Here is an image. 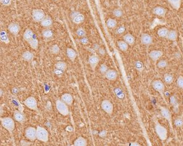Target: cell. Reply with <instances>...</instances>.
Segmentation results:
<instances>
[{"label":"cell","instance_id":"cell-27","mask_svg":"<svg viewBox=\"0 0 183 146\" xmlns=\"http://www.w3.org/2000/svg\"><path fill=\"white\" fill-rule=\"evenodd\" d=\"M177 34L175 30H170L166 38L171 41H175L177 39Z\"/></svg>","mask_w":183,"mask_h":146},{"label":"cell","instance_id":"cell-37","mask_svg":"<svg viewBox=\"0 0 183 146\" xmlns=\"http://www.w3.org/2000/svg\"><path fill=\"white\" fill-rule=\"evenodd\" d=\"M174 123L176 127H181L183 126V119L181 118H177L175 120Z\"/></svg>","mask_w":183,"mask_h":146},{"label":"cell","instance_id":"cell-36","mask_svg":"<svg viewBox=\"0 0 183 146\" xmlns=\"http://www.w3.org/2000/svg\"><path fill=\"white\" fill-rule=\"evenodd\" d=\"M1 40L2 41L8 43H9V38L6 35V33L4 31H1Z\"/></svg>","mask_w":183,"mask_h":146},{"label":"cell","instance_id":"cell-41","mask_svg":"<svg viewBox=\"0 0 183 146\" xmlns=\"http://www.w3.org/2000/svg\"><path fill=\"white\" fill-rule=\"evenodd\" d=\"M167 65H168L167 62H166L165 60H161V61H160L158 62L157 66L160 68H165V67H166V66H167Z\"/></svg>","mask_w":183,"mask_h":146},{"label":"cell","instance_id":"cell-30","mask_svg":"<svg viewBox=\"0 0 183 146\" xmlns=\"http://www.w3.org/2000/svg\"><path fill=\"white\" fill-rule=\"evenodd\" d=\"M42 34L43 36L45 38H47V39L50 38H51L53 36L52 31L48 28H46L44 30H43Z\"/></svg>","mask_w":183,"mask_h":146},{"label":"cell","instance_id":"cell-21","mask_svg":"<svg viewBox=\"0 0 183 146\" xmlns=\"http://www.w3.org/2000/svg\"><path fill=\"white\" fill-rule=\"evenodd\" d=\"M161 115L163 118H166V120H170L171 118V115L170 112L168 110V109L165 107H161Z\"/></svg>","mask_w":183,"mask_h":146},{"label":"cell","instance_id":"cell-2","mask_svg":"<svg viewBox=\"0 0 183 146\" xmlns=\"http://www.w3.org/2000/svg\"><path fill=\"white\" fill-rule=\"evenodd\" d=\"M2 126L10 133L12 134L15 128V123L11 118L5 117L1 119Z\"/></svg>","mask_w":183,"mask_h":146},{"label":"cell","instance_id":"cell-13","mask_svg":"<svg viewBox=\"0 0 183 146\" xmlns=\"http://www.w3.org/2000/svg\"><path fill=\"white\" fill-rule=\"evenodd\" d=\"M162 55L163 52L160 50H153L149 53V57L154 61L158 60Z\"/></svg>","mask_w":183,"mask_h":146},{"label":"cell","instance_id":"cell-8","mask_svg":"<svg viewBox=\"0 0 183 146\" xmlns=\"http://www.w3.org/2000/svg\"><path fill=\"white\" fill-rule=\"evenodd\" d=\"M25 137L31 141H34L37 139V129L34 127H29L25 129Z\"/></svg>","mask_w":183,"mask_h":146},{"label":"cell","instance_id":"cell-3","mask_svg":"<svg viewBox=\"0 0 183 146\" xmlns=\"http://www.w3.org/2000/svg\"><path fill=\"white\" fill-rule=\"evenodd\" d=\"M37 139L42 142L46 143L48 140V133L46 129L41 126H37Z\"/></svg>","mask_w":183,"mask_h":146},{"label":"cell","instance_id":"cell-35","mask_svg":"<svg viewBox=\"0 0 183 146\" xmlns=\"http://www.w3.org/2000/svg\"><path fill=\"white\" fill-rule=\"evenodd\" d=\"M50 52L53 54H57L60 52V48L58 45H53L50 48Z\"/></svg>","mask_w":183,"mask_h":146},{"label":"cell","instance_id":"cell-9","mask_svg":"<svg viewBox=\"0 0 183 146\" xmlns=\"http://www.w3.org/2000/svg\"><path fill=\"white\" fill-rule=\"evenodd\" d=\"M101 108L106 113L111 115L113 111V105L108 100H104L101 102Z\"/></svg>","mask_w":183,"mask_h":146},{"label":"cell","instance_id":"cell-24","mask_svg":"<svg viewBox=\"0 0 183 146\" xmlns=\"http://www.w3.org/2000/svg\"><path fill=\"white\" fill-rule=\"evenodd\" d=\"M74 145L77 146H85L87 145V140L83 137H79L76 140L74 141Z\"/></svg>","mask_w":183,"mask_h":146},{"label":"cell","instance_id":"cell-45","mask_svg":"<svg viewBox=\"0 0 183 146\" xmlns=\"http://www.w3.org/2000/svg\"><path fill=\"white\" fill-rule=\"evenodd\" d=\"M1 3L4 6H9L11 3V0H0Z\"/></svg>","mask_w":183,"mask_h":146},{"label":"cell","instance_id":"cell-1","mask_svg":"<svg viewBox=\"0 0 183 146\" xmlns=\"http://www.w3.org/2000/svg\"><path fill=\"white\" fill-rule=\"evenodd\" d=\"M24 40L29 43L32 48L37 50L39 46V41L37 39L35 35L30 29H27L24 34Z\"/></svg>","mask_w":183,"mask_h":146},{"label":"cell","instance_id":"cell-33","mask_svg":"<svg viewBox=\"0 0 183 146\" xmlns=\"http://www.w3.org/2000/svg\"><path fill=\"white\" fill-rule=\"evenodd\" d=\"M164 80H165V82L167 84H171L173 82V77L171 75L168 74V73H166L164 75Z\"/></svg>","mask_w":183,"mask_h":146},{"label":"cell","instance_id":"cell-4","mask_svg":"<svg viewBox=\"0 0 183 146\" xmlns=\"http://www.w3.org/2000/svg\"><path fill=\"white\" fill-rule=\"evenodd\" d=\"M56 106L58 111L60 112L61 115L66 116L69 114V109L67 104L62 100H57L56 102Z\"/></svg>","mask_w":183,"mask_h":146},{"label":"cell","instance_id":"cell-18","mask_svg":"<svg viewBox=\"0 0 183 146\" xmlns=\"http://www.w3.org/2000/svg\"><path fill=\"white\" fill-rule=\"evenodd\" d=\"M61 100L67 105H71L73 102L72 96L68 93L64 94L61 97Z\"/></svg>","mask_w":183,"mask_h":146},{"label":"cell","instance_id":"cell-42","mask_svg":"<svg viewBox=\"0 0 183 146\" xmlns=\"http://www.w3.org/2000/svg\"><path fill=\"white\" fill-rule=\"evenodd\" d=\"M177 85L181 89H183V77L180 76L177 80Z\"/></svg>","mask_w":183,"mask_h":146},{"label":"cell","instance_id":"cell-43","mask_svg":"<svg viewBox=\"0 0 183 146\" xmlns=\"http://www.w3.org/2000/svg\"><path fill=\"white\" fill-rule=\"evenodd\" d=\"M100 72L102 74H105L108 70V67L106 66L105 64H102L101 66H100Z\"/></svg>","mask_w":183,"mask_h":146},{"label":"cell","instance_id":"cell-22","mask_svg":"<svg viewBox=\"0 0 183 146\" xmlns=\"http://www.w3.org/2000/svg\"><path fill=\"white\" fill-rule=\"evenodd\" d=\"M66 54L67 56L69 57L70 60H71L72 61H74L76 58L77 54L73 49L71 48H68L66 50Z\"/></svg>","mask_w":183,"mask_h":146},{"label":"cell","instance_id":"cell-47","mask_svg":"<svg viewBox=\"0 0 183 146\" xmlns=\"http://www.w3.org/2000/svg\"><path fill=\"white\" fill-rule=\"evenodd\" d=\"M80 41L84 45H86V44H87V43H88V39L86 37H85V36L84 37H82V39L80 40Z\"/></svg>","mask_w":183,"mask_h":146},{"label":"cell","instance_id":"cell-38","mask_svg":"<svg viewBox=\"0 0 183 146\" xmlns=\"http://www.w3.org/2000/svg\"><path fill=\"white\" fill-rule=\"evenodd\" d=\"M113 13V15L116 17H120L122 15V10L120 8H116V9H114Z\"/></svg>","mask_w":183,"mask_h":146},{"label":"cell","instance_id":"cell-20","mask_svg":"<svg viewBox=\"0 0 183 146\" xmlns=\"http://www.w3.org/2000/svg\"><path fill=\"white\" fill-rule=\"evenodd\" d=\"M153 13L157 15L165 16L166 13V10L163 7L157 6L153 9Z\"/></svg>","mask_w":183,"mask_h":146},{"label":"cell","instance_id":"cell-34","mask_svg":"<svg viewBox=\"0 0 183 146\" xmlns=\"http://www.w3.org/2000/svg\"><path fill=\"white\" fill-rule=\"evenodd\" d=\"M115 93L116 94V96L120 99H122L124 97H125V94L123 93V92L122 91V89H119V88H116L115 89Z\"/></svg>","mask_w":183,"mask_h":146},{"label":"cell","instance_id":"cell-10","mask_svg":"<svg viewBox=\"0 0 183 146\" xmlns=\"http://www.w3.org/2000/svg\"><path fill=\"white\" fill-rule=\"evenodd\" d=\"M71 17L73 22L77 24H79L80 23L83 22L85 19L84 15L77 11H74L72 13Z\"/></svg>","mask_w":183,"mask_h":146},{"label":"cell","instance_id":"cell-31","mask_svg":"<svg viewBox=\"0 0 183 146\" xmlns=\"http://www.w3.org/2000/svg\"><path fill=\"white\" fill-rule=\"evenodd\" d=\"M169 30L166 28H161L158 30L157 34L159 36L162 38H166L167 35L168 34Z\"/></svg>","mask_w":183,"mask_h":146},{"label":"cell","instance_id":"cell-23","mask_svg":"<svg viewBox=\"0 0 183 146\" xmlns=\"http://www.w3.org/2000/svg\"><path fill=\"white\" fill-rule=\"evenodd\" d=\"M124 41H125L129 45H133L135 43V38L134 37L130 34L125 35L123 37Z\"/></svg>","mask_w":183,"mask_h":146},{"label":"cell","instance_id":"cell-14","mask_svg":"<svg viewBox=\"0 0 183 146\" xmlns=\"http://www.w3.org/2000/svg\"><path fill=\"white\" fill-rule=\"evenodd\" d=\"M141 41L143 45H150V44H152V43L153 39H152V37L150 35L147 34H144L141 36Z\"/></svg>","mask_w":183,"mask_h":146},{"label":"cell","instance_id":"cell-16","mask_svg":"<svg viewBox=\"0 0 183 146\" xmlns=\"http://www.w3.org/2000/svg\"><path fill=\"white\" fill-rule=\"evenodd\" d=\"M40 22L41 25L43 27H44L45 28H49L53 24V20L50 16L45 15V17Z\"/></svg>","mask_w":183,"mask_h":146},{"label":"cell","instance_id":"cell-29","mask_svg":"<svg viewBox=\"0 0 183 146\" xmlns=\"http://www.w3.org/2000/svg\"><path fill=\"white\" fill-rule=\"evenodd\" d=\"M55 67L58 70H60V71H64L67 68V64L64 62L60 61L56 64Z\"/></svg>","mask_w":183,"mask_h":146},{"label":"cell","instance_id":"cell-26","mask_svg":"<svg viewBox=\"0 0 183 146\" xmlns=\"http://www.w3.org/2000/svg\"><path fill=\"white\" fill-rule=\"evenodd\" d=\"M168 2L170 3L172 7L174 9L177 10L180 8L181 0H168Z\"/></svg>","mask_w":183,"mask_h":146},{"label":"cell","instance_id":"cell-7","mask_svg":"<svg viewBox=\"0 0 183 146\" xmlns=\"http://www.w3.org/2000/svg\"><path fill=\"white\" fill-rule=\"evenodd\" d=\"M45 17V13L43 10L40 9H34L32 11V18L37 22H40Z\"/></svg>","mask_w":183,"mask_h":146},{"label":"cell","instance_id":"cell-17","mask_svg":"<svg viewBox=\"0 0 183 146\" xmlns=\"http://www.w3.org/2000/svg\"><path fill=\"white\" fill-rule=\"evenodd\" d=\"M105 77L109 80L114 81L117 78V73L114 70H108L105 74Z\"/></svg>","mask_w":183,"mask_h":146},{"label":"cell","instance_id":"cell-46","mask_svg":"<svg viewBox=\"0 0 183 146\" xmlns=\"http://www.w3.org/2000/svg\"><path fill=\"white\" fill-rule=\"evenodd\" d=\"M170 102L171 104H173V105H175L177 104V100L176 99V97L173 96L170 97Z\"/></svg>","mask_w":183,"mask_h":146},{"label":"cell","instance_id":"cell-5","mask_svg":"<svg viewBox=\"0 0 183 146\" xmlns=\"http://www.w3.org/2000/svg\"><path fill=\"white\" fill-rule=\"evenodd\" d=\"M155 131L160 139L165 140L167 138V130L165 127L160 125V124H157L155 125Z\"/></svg>","mask_w":183,"mask_h":146},{"label":"cell","instance_id":"cell-32","mask_svg":"<svg viewBox=\"0 0 183 146\" xmlns=\"http://www.w3.org/2000/svg\"><path fill=\"white\" fill-rule=\"evenodd\" d=\"M117 25V22L116 20L113 19H108L106 22V25L108 28L110 29H113L115 28V27Z\"/></svg>","mask_w":183,"mask_h":146},{"label":"cell","instance_id":"cell-28","mask_svg":"<svg viewBox=\"0 0 183 146\" xmlns=\"http://www.w3.org/2000/svg\"><path fill=\"white\" fill-rule=\"evenodd\" d=\"M118 46L122 51H126L128 49L129 45L125 41H119L118 42Z\"/></svg>","mask_w":183,"mask_h":146},{"label":"cell","instance_id":"cell-48","mask_svg":"<svg viewBox=\"0 0 183 146\" xmlns=\"http://www.w3.org/2000/svg\"><path fill=\"white\" fill-rule=\"evenodd\" d=\"M54 1H57V0H54Z\"/></svg>","mask_w":183,"mask_h":146},{"label":"cell","instance_id":"cell-25","mask_svg":"<svg viewBox=\"0 0 183 146\" xmlns=\"http://www.w3.org/2000/svg\"><path fill=\"white\" fill-rule=\"evenodd\" d=\"M22 57L24 59L25 61H27V62H30L31 61H32V59L34 58V55L33 54L32 52H30V51H25L22 55Z\"/></svg>","mask_w":183,"mask_h":146},{"label":"cell","instance_id":"cell-12","mask_svg":"<svg viewBox=\"0 0 183 146\" xmlns=\"http://www.w3.org/2000/svg\"><path fill=\"white\" fill-rule=\"evenodd\" d=\"M8 30L12 34L18 35L20 31V26L18 23H11L8 26Z\"/></svg>","mask_w":183,"mask_h":146},{"label":"cell","instance_id":"cell-19","mask_svg":"<svg viewBox=\"0 0 183 146\" xmlns=\"http://www.w3.org/2000/svg\"><path fill=\"white\" fill-rule=\"evenodd\" d=\"M14 119L16 121L20 123H23L25 122V117H24V115L19 111L15 110L14 112Z\"/></svg>","mask_w":183,"mask_h":146},{"label":"cell","instance_id":"cell-44","mask_svg":"<svg viewBox=\"0 0 183 146\" xmlns=\"http://www.w3.org/2000/svg\"><path fill=\"white\" fill-rule=\"evenodd\" d=\"M125 27L122 25L119 27H118L116 30V32L118 34H122L124 33V32H125Z\"/></svg>","mask_w":183,"mask_h":146},{"label":"cell","instance_id":"cell-49","mask_svg":"<svg viewBox=\"0 0 183 146\" xmlns=\"http://www.w3.org/2000/svg\"><path fill=\"white\" fill-rule=\"evenodd\" d=\"M182 104H183V102H182Z\"/></svg>","mask_w":183,"mask_h":146},{"label":"cell","instance_id":"cell-39","mask_svg":"<svg viewBox=\"0 0 183 146\" xmlns=\"http://www.w3.org/2000/svg\"><path fill=\"white\" fill-rule=\"evenodd\" d=\"M76 34L79 37H84L85 36V35H86V32H85V30L84 29L80 28V29H79L77 30Z\"/></svg>","mask_w":183,"mask_h":146},{"label":"cell","instance_id":"cell-11","mask_svg":"<svg viewBox=\"0 0 183 146\" xmlns=\"http://www.w3.org/2000/svg\"><path fill=\"white\" fill-rule=\"evenodd\" d=\"M152 87L155 90L161 93L165 89V85L160 80H155L152 83Z\"/></svg>","mask_w":183,"mask_h":146},{"label":"cell","instance_id":"cell-6","mask_svg":"<svg viewBox=\"0 0 183 146\" xmlns=\"http://www.w3.org/2000/svg\"><path fill=\"white\" fill-rule=\"evenodd\" d=\"M24 105H25L28 108H29L30 109L38 111V107H37V102L36 99H35V97L30 96L28 98H27L24 102Z\"/></svg>","mask_w":183,"mask_h":146},{"label":"cell","instance_id":"cell-40","mask_svg":"<svg viewBox=\"0 0 183 146\" xmlns=\"http://www.w3.org/2000/svg\"><path fill=\"white\" fill-rule=\"evenodd\" d=\"M135 67L137 70H139V71H142L144 69L143 64L140 61H137L135 63Z\"/></svg>","mask_w":183,"mask_h":146},{"label":"cell","instance_id":"cell-15","mask_svg":"<svg viewBox=\"0 0 183 146\" xmlns=\"http://www.w3.org/2000/svg\"><path fill=\"white\" fill-rule=\"evenodd\" d=\"M89 62L91 68L94 70L99 62V58L96 56H91L89 58Z\"/></svg>","mask_w":183,"mask_h":146}]
</instances>
